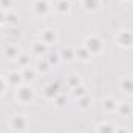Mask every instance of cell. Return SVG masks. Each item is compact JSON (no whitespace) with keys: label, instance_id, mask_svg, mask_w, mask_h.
Masks as SVG:
<instances>
[{"label":"cell","instance_id":"cell-4","mask_svg":"<svg viewBox=\"0 0 133 133\" xmlns=\"http://www.w3.org/2000/svg\"><path fill=\"white\" fill-rule=\"evenodd\" d=\"M11 125L14 127V130H25L26 121H25V118H22V116H14V118L11 119Z\"/></svg>","mask_w":133,"mask_h":133},{"label":"cell","instance_id":"cell-9","mask_svg":"<svg viewBox=\"0 0 133 133\" xmlns=\"http://www.w3.org/2000/svg\"><path fill=\"white\" fill-rule=\"evenodd\" d=\"M98 133H113V129L108 124H102L99 127V130H98Z\"/></svg>","mask_w":133,"mask_h":133},{"label":"cell","instance_id":"cell-3","mask_svg":"<svg viewBox=\"0 0 133 133\" xmlns=\"http://www.w3.org/2000/svg\"><path fill=\"white\" fill-rule=\"evenodd\" d=\"M101 42L99 39H96V37H88L87 39V48H88V51H91V53H98L101 50Z\"/></svg>","mask_w":133,"mask_h":133},{"label":"cell","instance_id":"cell-17","mask_svg":"<svg viewBox=\"0 0 133 133\" xmlns=\"http://www.w3.org/2000/svg\"><path fill=\"white\" fill-rule=\"evenodd\" d=\"M71 81H70V84L71 85H74V84H79V81H77V77H70Z\"/></svg>","mask_w":133,"mask_h":133},{"label":"cell","instance_id":"cell-7","mask_svg":"<svg viewBox=\"0 0 133 133\" xmlns=\"http://www.w3.org/2000/svg\"><path fill=\"white\" fill-rule=\"evenodd\" d=\"M122 87L129 91H133V81L132 79H124L122 81Z\"/></svg>","mask_w":133,"mask_h":133},{"label":"cell","instance_id":"cell-16","mask_svg":"<svg viewBox=\"0 0 133 133\" xmlns=\"http://www.w3.org/2000/svg\"><path fill=\"white\" fill-rule=\"evenodd\" d=\"M64 57H68V59L71 57V51L70 50H64Z\"/></svg>","mask_w":133,"mask_h":133},{"label":"cell","instance_id":"cell-10","mask_svg":"<svg viewBox=\"0 0 133 133\" xmlns=\"http://www.w3.org/2000/svg\"><path fill=\"white\" fill-rule=\"evenodd\" d=\"M45 9H46V3H45V2H37V11L42 12V11H45Z\"/></svg>","mask_w":133,"mask_h":133},{"label":"cell","instance_id":"cell-13","mask_svg":"<svg viewBox=\"0 0 133 133\" xmlns=\"http://www.w3.org/2000/svg\"><path fill=\"white\" fill-rule=\"evenodd\" d=\"M59 9L61 11H68V2H61L59 3Z\"/></svg>","mask_w":133,"mask_h":133},{"label":"cell","instance_id":"cell-12","mask_svg":"<svg viewBox=\"0 0 133 133\" xmlns=\"http://www.w3.org/2000/svg\"><path fill=\"white\" fill-rule=\"evenodd\" d=\"M121 113H122V115H124V113H129V115H130V113H132V107H130V105H129V107H127V105H122Z\"/></svg>","mask_w":133,"mask_h":133},{"label":"cell","instance_id":"cell-19","mask_svg":"<svg viewBox=\"0 0 133 133\" xmlns=\"http://www.w3.org/2000/svg\"><path fill=\"white\" fill-rule=\"evenodd\" d=\"M3 90H5V85H3V82H2V81H0V93H2V91H3Z\"/></svg>","mask_w":133,"mask_h":133},{"label":"cell","instance_id":"cell-15","mask_svg":"<svg viewBox=\"0 0 133 133\" xmlns=\"http://www.w3.org/2000/svg\"><path fill=\"white\" fill-rule=\"evenodd\" d=\"M43 37H45V40L48 42V40H51V39H53L54 36H53V34H51V33H46V34H45V36H43Z\"/></svg>","mask_w":133,"mask_h":133},{"label":"cell","instance_id":"cell-20","mask_svg":"<svg viewBox=\"0 0 133 133\" xmlns=\"http://www.w3.org/2000/svg\"><path fill=\"white\" fill-rule=\"evenodd\" d=\"M25 76H30V77H33V71H26V73H25Z\"/></svg>","mask_w":133,"mask_h":133},{"label":"cell","instance_id":"cell-21","mask_svg":"<svg viewBox=\"0 0 133 133\" xmlns=\"http://www.w3.org/2000/svg\"><path fill=\"white\" fill-rule=\"evenodd\" d=\"M87 133H91V132H87ZM93 133H96V132H93Z\"/></svg>","mask_w":133,"mask_h":133},{"label":"cell","instance_id":"cell-1","mask_svg":"<svg viewBox=\"0 0 133 133\" xmlns=\"http://www.w3.org/2000/svg\"><path fill=\"white\" fill-rule=\"evenodd\" d=\"M118 42L124 46H129L133 43V34L129 33V31H121L118 34Z\"/></svg>","mask_w":133,"mask_h":133},{"label":"cell","instance_id":"cell-5","mask_svg":"<svg viewBox=\"0 0 133 133\" xmlns=\"http://www.w3.org/2000/svg\"><path fill=\"white\" fill-rule=\"evenodd\" d=\"M98 3H99L98 0H84V5L87 9H95L98 6Z\"/></svg>","mask_w":133,"mask_h":133},{"label":"cell","instance_id":"cell-6","mask_svg":"<svg viewBox=\"0 0 133 133\" xmlns=\"http://www.w3.org/2000/svg\"><path fill=\"white\" fill-rule=\"evenodd\" d=\"M104 107H105V110H115L116 108V102L113 99H107L104 102Z\"/></svg>","mask_w":133,"mask_h":133},{"label":"cell","instance_id":"cell-18","mask_svg":"<svg viewBox=\"0 0 133 133\" xmlns=\"http://www.w3.org/2000/svg\"><path fill=\"white\" fill-rule=\"evenodd\" d=\"M2 3H3V6H9L8 3H9V0H2Z\"/></svg>","mask_w":133,"mask_h":133},{"label":"cell","instance_id":"cell-14","mask_svg":"<svg viewBox=\"0 0 133 133\" xmlns=\"http://www.w3.org/2000/svg\"><path fill=\"white\" fill-rule=\"evenodd\" d=\"M77 56H81V57H82V59H87V57H88V56H87V51H85V50H82V51H81V53H79V51H77Z\"/></svg>","mask_w":133,"mask_h":133},{"label":"cell","instance_id":"cell-8","mask_svg":"<svg viewBox=\"0 0 133 133\" xmlns=\"http://www.w3.org/2000/svg\"><path fill=\"white\" fill-rule=\"evenodd\" d=\"M6 54H8V57H16V56H19V50H16L12 46H8L6 48Z\"/></svg>","mask_w":133,"mask_h":133},{"label":"cell","instance_id":"cell-11","mask_svg":"<svg viewBox=\"0 0 133 133\" xmlns=\"http://www.w3.org/2000/svg\"><path fill=\"white\" fill-rule=\"evenodd\" d=\"M9 81H11L12 84H16V82H19V81H20V76H19V74H16V73H12V74L9 76Z\"/></svg>","mask_w":133,"mask_h":133},{"label":"cell","instance_id":"cell-2","mask_svg":"<svg viewBox=\"0 0 133 133\" xmlns=\"http://www.w3.org/2000/svg\"><path fill=\"white\" fill-rule=\"evenodd\" d=\"M17 98L20 101H23V102H28V101L33 99V90L30 87H22L17 93Z\"/></svg>","mask_w":133,"mask_h":133}]
</instances>
